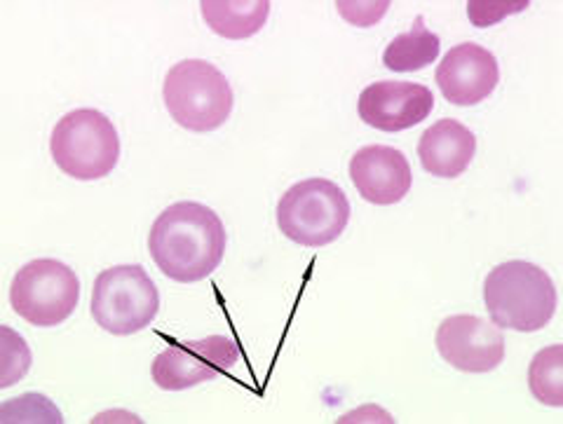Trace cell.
<instances>
[{"instance_id":"obj_1","label":"cell","mask_w":563,"mask_h":424,"mask_svg":"<svg viewBox=\"0 0 563 424\" xmlns=\"http://www.w3.org/2000/svg\"><path fill=\"white\" fill-rule=\"evenodd\" d=\"M225 242V227L214 209L200 202H176L151 225L148 252L165 277L179 284H196L219 268Z\"/></svg>"},{"instance_id":"obj_2","label":"cell","mask_w":563,"mask_h":424,"mask_svg":"<svg viewBox=\"0 0 563 424\" xmlns=\"http://www.w3.org/2000/svg\"><path fill=\"white\" fill-rule=\"evenodd\" d=\"M484 303L498 328L536 333L552 322L559 295L552 277L540 265L507 260L488 272Z\"/></svg>"},{"instance_id":"obj_3","label":"cell","mask_w":563,"mask_h":424,"mask_svg":"<svg viewBox=\"0 0 563 424\" xmlns=\"http://www.w3.org/2000/svg\"><path fill=\"white\" fill-rule=\"evenodd\" d=\"M163 99L172 120L188 132H214L233 113V87L205 59H186L169 68Z\"/></svg>"},{"instance_id":"obj_4","label":"cell","mask_w":563,"mask_h":424,"mask_svg":"<svg viewBox=\"0 0 563 424\" xmlns=\"http://www.w3.org/2000/svg\"><path fill=\"white\" fill-rule=\"evenodd\" d=\"M49 153L55 165L70 179H103L120 160L118 130L101 111H70L52 130Z\"/></svg>"},{"instance_id":"obj_5","label":"cell","mask_w":563,"mask_h":424,"mask_svg":"<svg viewBox=\"0 0 563 424\" xmlns=\"http://www.w3.org/2000/svg\"><path fill=\"white\" fill-rule=\"evenodd\" d=\"M350 221L345 192L327 179L294 183L277 202V227L287 239L320 249L336 242Z\"/></svg>"},{"instance_id":"obj_6","label":"cell","mask_w":563,"mask_h":424,"mask_svg":"<svg viewBox=\"0 0 563 424\" xmlns=\"http://www.w3.org/2000/svg\"><path fill=\"white\" fill-rule=\"evenodd\" d=\"M161 312V293L141 265L103 270L92 289L95 322L113 335H132L153 324Z\"/></svg>"},{"instance_id":"obj_7","label":"cell","mask_w":563,"mask_h":424,"mask_svg":"<svg viewBox=\"0 0 563 424\" xmlns=\"http://www.w3.org/2000/svg\"><path fill=\"white\" fill-rule=\"evenodd\" d=\"M80 300V279L66 263L38 258L14 275L10 305L31 326L52 328L64 324Z\"/></svg>"},{"instance_id":"obj_8","label":"cell","mask_w":563,"mask_h":424,"mask_svg":"<svg viewBox=\"0 0 563 424\" xmlns=\"http://www.w3.org/2000/svg\"><path fill=\"white\" fill-rule=\"evenodd\" d=\"M240 361V347L225 335H207L202 341L172 343L151 366L153 382L165 392H184L217 380Z\"/></svg>"},{"instance_id":"obj_9","label":"cell","mask_w":563,"mask_h":424,"mask_svg":"<svg viewBox=\"0 0 563 424\" xmlns=\"http://www.w3.org/2000/svg\"><path fill=\"white\" fill-rule=\"evenodd\" d=\"M437 349L463 373H490L505 359V335L474 314H453L437 328Z\"/></svg>"},{"instance_id":"obj_10","label":"cell","mask_w":563,"mask_h":424,"mask_svg":"<svg viewBox=\"0 0 563 424\" xmlns=\"http://www.w3.org/2000/svg\"><path fill=\"white\" fill-rule=\"evenodd\" d=\"M434 97L426 85L404 80H380L362 90L357 111L364 125L380 132H404L428 120Z\"/></svg>"},{"instance_id":"obj_11","label":"cell","mask_w":563,"mask_h":424,"mask_svg":"<svg viewBox=\"0 0 563 424\" xmlns=\"http://www.w3.org/2000/svg\"><path fill=\"white\" fill-rule=\"evenodd\" d=\"M437 85L453 105H477L500 82V66L493 52L477 43H461L437 66Z\"/></svg>"},{"instance_id":"obj_12","label":"cell","mask_w":563,"mask_h":424,"mask_svg":"<svg viewBox=\"0 0 563 424\" xmlns=\"http://www.w3.org/2000/svg\"><path fill=\"white\" fill-rule=\"evenodd\" d=\"M350 181L362 200L390 207L409 196L413 174L407 155L393 146H364L350 160Z\"/></svg>"},{"instance_id":"obj_13","label":"cell","mask_w":563,"mask_h":424,"mask_svg":"<svg viewBox=\"0 0 563 424\" xmlns=\"http://www.w3.org/2000/svg\"><path fill=\"white\" fill-rule=\"evenodd\" d=\"M477 138L453 118L434 122L418 141L420 165L437 179H457L474 160Z\"/></svg>"},{"instance_id":"obj_14","label":"cell","mask_w":563,"mask_h":424,"mask_svg":"<svg viewBox=\"0 0 563 424\" xmlns=\"http://www.w3.org/2000/svg\"><path fill=\"white\" fill-rule=\"evenodd\" d=\"M202 20L221 38L244 41L268 22L271 0H202Z\"/></svg>"},{"instance_id":"obj_15","label":"cell","mask_w":563,"mask_h":424,"mask_svg":"<svg viewBox=\"0 0 563 424\" xmlns=\"http://www.w3.org/2000/svg\"><path fill=\"white\" fill-rule=\"evenodd\" d=\"M439 49H442V38L426 26L422 16H416V22L407 33H399L390 45L383 52V66L395 74H413V70L428 68L437 62Z\"/></svg>"},{"instance_id":"obj_16","label":"cell","mask_w":563,"mask_h":424,"mask_svg":"<svg viewBox=\"0 0 563 424\" xmlns=\"http://www.w3.org/2000/svg\"><path fill=\"white\" fill-rule=\"evenodd\" d=\"M528 387L533 397L552 409L563 405V347L550 345L540 349L528 368Z\"/></svg>"},{"instance_id":"obj_17","label":"cell","mask_w":563,"mask_h":424,"mask_svg":"<svg viewBox=\"0 0 563 424\" xmlns=\"http://www.w3.org/2000/svg\"><path fill=\"white\" fill-rule=\"evenodd\" d=\"M526 8H528V0H519V3H479V0H470L467 16L474 26L484 29V26L498 24L507 14H517Z\"/></svg>"}]
</instances>
